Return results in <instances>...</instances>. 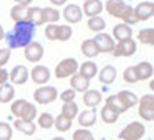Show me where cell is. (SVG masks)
I'll return each instance as SVG.
<instances>
[{
    "label": "cell",
    "instance_id": "f546056e",
    "mask_svg": "<svg viewBox=\"0 0 154 140\" xmlns=\"http://www.w3.org/2000/svg\"><path fill=\"white\" fill-rule=\"evenodd\" d=\"M138 41L144 45L153 47L154 45V29L153 28L142 29L140 32L138 33Z\"/></svg>",
    "mask_w": 154,
    "mask_h": 140
},
{
    "label": "cell",
    "instance_id": "bcb514c9",
    "mask_svg": "<svg viewBox=\"0 0 154 140\" xmlns=\"http://www.w3.org/2000/svg\"><path fill=\"white\" fill-rule=\"evenodd\" d=\"M4 36H6V33H4V29H3V26L0 25V41L4 38Z\"/></svg>",
    "mask_w": 154,
    "mask_h": 140
},
{
    "label": "cell",
    "instance_id": "b9f144b4",
    "mask_svg": "<svg viewBox=\"0 0 154 140\" xmlns=\"http://www.w3.org/2000/svg\"><path fill=\"white\" fill-rule=\"evenodd\" d=\"M59 98H61V100L63 103L74 102V99H76V91L72 89V88H67V89H65L61 95H59Z\"/></svg>",
    "mask_w": 154,
    "mask_h": 140
},
{
    "label": "cell",
    "instance_id": "60d3db41",
    "mask_svg": "<svg viewBox=\"0 0 154 140\" xmlns=\"http://www.w3.org/2000/svg\"><path fill=\"white\" fill-rule=\"evenodd\" d=\"M122 78H124L125 83L128 84H135L138 83V76H136V70H135V66H128L124 70L122 73Z\"/></svg>",
    "mask_w": 154,
    "mask_h": 140
},
{
    "label": "cell",
    "instance_id": "7a4b0ae2",
    "mask_svg": "<svg viewBox=\"0 0 154 140\" xmlns=\"http://www.w3.org/2000/svg\"><path fill=\"white\" fill-rule=\"evenodd\" d=\"M11 113L19 120L35 121L37 117V107L26 99H17L11 103Z\"/></svg>",
    "mask_w": 154,
    "mask_h": 140
},
{
    "label": "cell",
    "instance_id": "277c9868",
    "mask_svg": "<svg viewBox=\"0 0 154 140\" xmlns=\"http://www.w3.org/2000/svg\"><path fill=\"white\" fill-rule=\"evenodd\" d=\"M146 133V126L140 121H132L125 125L119 133L120 140H140Z\"/></svg>",
    "mask_w": 154,
    "mask_h": 140
},
{
    "label": "cell",
    "instance_id": "484cf974",
    "mask_svg": "<svg viewBox=\"0 0 154 140\" xmlns=\"http://www.w3.org/2000/svg\"><path fill=\"white\" fill-rule=\"evenodd\" d=\"M117 96H119L120 102L122 103V106H124L127 110L131 107H134V106L138 105V96L135 95L134 92H131V91H128V89H124V91H120L119 93H117Z\"/></svg>",
    "mask_w": 154,
    "mask_h": 140
},
{
    "label": "cell",
    "instance_id": "f907efd6",
    "mask_svg": "<svg viewBox=\"0 0 154 140\" xmlns=\"http://www.w3.org/2000/svg\"><path fill=\"white\" fill-rule=\"evenodd\" d=\"M14 2H15V3H17V0H14Z\"/></svg>",
    "mask_w": 154,
    "mask_h": 140
},
{
    "label": "cell",
    "instance_id": "8fae6325",
    "mask_svg": "<svg viewBox=\"0 0 154 140\" xmlns=\"http://www.w3.org/2000/svg\"><path fill=\"white\" fill-rule=\"evenodd\" d=\"M29 77L32 78V81L37 85H45L51 78V72L47 66L43 65H36L32 69V72L29 73Z\"/></svg>",
    "mask_w": 154,
    "mask_h": 140
},
{
    "label": "cell",
    "instance_id": "30bf717a",
    "mask_svg": "<svg viewBox=\"0 0 154 140\" xmlns=\"http://www.w3.org/2000/svg\"><path fill=\"white\" fill-rule=\"evenodd\" d=\"M96 43V47L99 50V54H112V51L114 50L116 40L109 35V33H96V36L94 37Z\"/></svg>",
    "mask_w": 154,
    "mask_h": 140
},
{
    "label": "cell",
    "instance_id": "4316f807",
    "mask_svg": "<svg viewBox=\"0 0 154 140\" xmlns=\"http://www.w3.org/2000/svg\"><path fill=\"white\" fill-rule=\"evenodd\" d=\"M14 128H15L17 131L25 133L26 136H32V135H35V132H36L35 122L33 121H23V120H19V118H17L15 121H14Z\"/></svg>",
    "mask_w": 154,
    "mask_h": 140
},
{
    "label": "cell",
    "instance_id": "681fc988",
    "mask_svg": "<svg viewBox=\"0 0 154 140\" xmlns=\"http://www.w3.org/2000/svg\"><path fill=\"white\" fill-rule=\"evenodd\" d=\"M36 140H42V139H36Z\"/></svg>",
    "mask_w": 154,
    "mask_h": 140
},
{
    "label": "cell",
    "instance_id": "4fadbf2b",
    "mask_svg": "<svg viewBox=\"0 0 154 140\" xmlns=\"http://www.w3.org/2000/svg\"><path fill=\"white\" fill-rule=\"evenodd\" d=\"M135 17L138 19V22L140 21H147L154 15V3L147 0V2H142L134 8Z\"/></svg>",
    "mask_w": 154,
    "mask_h": 140
},
{
    "label": "cell",
    "instance_id": "e575fe53",
    "mask_svg": "<svg viewBox=\"0 0 154 140\" xmlns=\"http://www.w3.org/2000/svg\"><path fill=\"white\" fill-rule=\"evenodd\" d=\"M54 126L59 132H67L72 128V120L66 118L63 114H59L57 118H54Z\"/></svg>",
    "mask_w": 154,
    "mask_h": 140
},
{
    "label": "cell",
    "instance_id": "f1b7e54d",
    "mask_svg": "<svg viewBox=\"0 0 154 140\" xmlns=\"http://www.w3.org/2000/svg\"><path fill=\"white\" fill-rule=\"evenodd\" d=\"M87 25H88V29H90L91 32L100 33V32H103L106 28V21L102 18V17L96 15V17H91V18L88 19Z\"/></svg>",
    "mask_w": 154,
    "mask_h": 140
},
{
    "label": "cell",
    "instance_id": "1f68e13d",
    "mask_svg": "<svg viewBox=\"0 0 154 140\" xmlns=\"http://www.w3.org/2000/svg\"><path fill=\"white\" fill-rule=\"evenodd\" d=\"M119 115L117 113L114 111V110H112V108L109 107V106H103L102 108H100V118H102V121L105 122V124H114V122H117V120H119Z\"/></svg>",
    "mask_w": 154,
    "mask_h": 140
},
{
    "label": "cell",
    "instance_id": "5bb4252c",
    "mask_svg": "<svg viewBox=\"0 0 154 140\" xmlns=\"http://www.w3.org/2000/svg\"><path fill=\"white\" fill-rule=\"evenodd\" d=\"M28 78H29V70L23 65L14 66L11 73H10V81L14 85H23V84H26Z\"/></svg>",
    "mask_w": 154,
    "mask_h": 140
},
{
    "label": "cell",
    "instance_id": "4dcf8cb0",
    "mask_svg": "<svg viewBox=\"0 0 154 140\" xmlns=\"http://www.w3.org/2000/svg\"><path fill=\"white\" fill-rule=\"evenodd\" d=\"M106 106H109L112 110H114L117 114H122V113L127 111V108L122 106V103L120 102L119 96H117V93H114V95H110L106 98Z\"/></svg>",
    "mask_w": 154,
    "mask_h": 140
},
{
    "label": "cell",
    "instance_id": "9a60e30c",
    "mask_svg": "<svg viewBox=\"0 0 154 140\" xmlns=\"http://www.w3.org/2000/svg\"><path fill=\"white\" fill-rule=\"evenodd\" d=\"M10 17L15 22H22V21H30V6H21L15 4L10 11Z\"/></svg>",
    "mask_w": 154,
    "mask_h": 140
},
{
    "label": "cell",
    "instance_id": "ee69618b",
    "mask_svg": "<svg viewBox=\"0 0 154 140\" xmlns=\"http://www.w3.org/2000/svg\"><path fill=\"white\" fill-rule=\"evenodd\" d=\"M8 80H10V73L4 67H0V85H2V84H6Z\"/></svg>",
    "mask_w": 154,
    "mask_h": 140
},
{
    "label": "cell",
    "instance_id": "ffe728a7",
    "mask_svg": "<svg viewBox=\"0 0 154 140\" xmlns=\"http://www.w3.org/2000/svg\"><path fill=\"white\" fill-rule=\"evenodd\" d=\"M98 78H99V81L102 84L110 85V84H113L116 81V78H117V70H116V67L113 66V65H106V66H103L102 69H100Z\"/></svg>",
    "mask_w": 154,
    "mask_h": 140
},
{
    "label": "cell",
    "instance_id": "d6a6232c",
    "mask_svg": "<svg viewBox=\"0 0 154 140\" xmlns=\"http://www.w3.org/2000/svg\"><path fill=\"white\" fill-rule=\"evenodd\" d=\"M43 18H44L45 23H57L61 15H59V11L55 10L54 7H44L43 8Z\"/></svg>",
    "mask_w": 154,
    "mask_h": 140
},
{
    "label": "cell",
    "instance_id": "44dd1931",
    "mask_svg": "<svg viewBox=\"0 0 154 140\" xmlns=\"http://www.w3.org/2000/svg\"><path fill=\"white\" fill-rule=\"evenodd\" d=\"M112 37L114 38V40H117V41H122V40L131 38L132 37V28L124 22L117 23V25L113 28Z\"/></svg>",
    "mask_w": 154,
    "mask_h": 140
},
{
    "label": "cell",
    "instance_id": "7c38bea8",
    "mask_svg": "<svg viewBox=\"0 0 154 140\" xmlns=\"http://www.w3.org/2000/svg\"><path fill=\"white\" fill-rule=\"evenodd\" d=\"M63 14V18L67 23H79L81 22V19H83V10H81L80 6H77V4H66L62 11Z\"/></svg>",
    "mask_w": 154,
    "mask_h": 140
},
{
    "label": "cell",
    "instance_id": "d590c367",
    "mask_svg": "<svg viewBox=\"0 0 154 140\" xmlns=\"http://www.w3.org/2000/svg\"><path fill=\"white\" fill-rule=\"evenodd\" d=\"M30 22L35 26L44 25V18H43V8L42 7H30Z\"/></svg>",
    "mask_w": 154,
    "mask_h": 140
},
{
    "label": "cell",
    "instance_id": "d4e9b609",
    "mask_svg": "<svg viewBox=\"0 0 154 140\" xmlns=\"http://www.w3.org/2000/svg\"><path fill=\"white\" fill-rule=\"evenodd\" d=\"M77 73L81 74V76L85 77V78L91 80L98 74V66H96V63L92 61H85L84 63L79 65V72H77Z\"/></svg>",
    "mask_w": 154,
    "mask_h": 140
},
{
    "label": "cell",
    "instance_id": "f35d334b",
    "mask_svg": "<svg viewBox=\"0 0 154 140\" xmlns=\"http://www.w3.org/2000/svg\"><path fill=\"white\" fill-rule=\"evenodd\" d=\"M72 139L73 140H95V137H94V135L87 128H80V129H76L73 132Z\"/></svg>",
    "mask_w": 154,
    "mask_h": 140
},
{
    "label": "cell",
    "instance_id": "7bdbcfd3",
    "mask_svg": "<svg viewBox=\"0 0 154 140\" xmlns=\"http://www.w3.org/2000/svg\"><path fill=\"white\" fill-rule=\"evenodd\" d=\"M10 58H11V50L10 48H0V67L6 66Z\"/></svg>",
    "mask_w": 154,
    "mask_h": 140
},
{
    "label": "cell",
    "instance_id": "d6986e66",
    "mask_svg": "<svg viewBox=\"0 0 154 140\" xmlns=\"http://www.w3.org/2000/svg\"><path fill=\"white\" fill-rule=\"evenodd\" d=\"M135 70H136V76H138V81H144V80L151 78L154 73L153 65L147 61H142L139 63L135 65Z\"/></svg>",
    "mask_w": 154,
    "mask_h": 140
},
{
    "label": "cell",
    "instance_id": "3957f363",
    "mask_svg": "<svg viewBox=\"0 0 154 140\" xmlns=\"http://www.w3.org/2000/svg\"><path fill=\"white\" fill-rule=\"evenodd\" d=\"M44 35L50 41H69L73 35V29L69 25H57L47 23L44 29Z\"/></svg>",
    "mask_w": 154,
    "mask_h": 140
},
{
    "label": "cell",
    "instance_id": "ba28073f",
    "mask_svg": "<svg viewBox=\"0 0 154 140\" xmlns=\"http://www.w3.org/2000/svg\"><path fill=\"white\" fill-rule=\"evenodd\" d=\"M136 52V41L134 38H127L122 41H117L114 45V50L112 51V55L116 58L120 56H132Z\"/></svg>",
    "mask_w": 154,
    "mask_h": 140
},
{
    "label": "cell",
    "instance_id": "8d00e7d4",
    "mask_svg": "<svg viewBox=\"0 0 154 140\" xmlns=\"http://www.w3.org/2000/svg\"><path fill=\"white\" fill-rule=\"evenodd\" d=\"M124 23H127V25L132 26L135 25V23H138V19H136V17H135V13H134V7L129 6V4H127V7H125L124 13H122L121 18H120Z\"/></svg>",
    "mask_w": 154,
    "mask_h": 140
},
{
    "label": "cell",
    "instance_id": "8992f818",
    "mask_svg": "<svg viewBox=\"0 0 154 140\" xmlns=\"http://www.w3.org/2000/svg\"><path fill=\"white\" fill-rule=\"evenodd\" d=\"M77 72H79V62H77L74 58H66V59H62V61L55 66L54 74L57 78L62 80V78L72 77L73 74H76Z\"/></svg>",
    "mask_w": 154,
    "mask_h": 140
},
{
    "label": "cell",
    "instance_id": "83f0119b",
    "mask_svg": "<svg viewBox=\"0 0 154 140\" xmlns=\"http://www.w3.org/2000/svg\"><path fill=\"white\" fill-rule=\"evenodd\" d=\"M15 96V89L13 84H2L0 85V103H10L13 102Z\"/></svg>",
    "mask_w": 154,
    "mask_h": 140
},
{
    "label": "cell",
    "instance_id": "5b68a950",
    "mask_svg": "<svg viewBox=\"0 0 154 140\" xmlns=\"http://www.w3.org/2000/svg\"><path fill=\"white\" fill-rule=\"evenodd\" d=\"M138 114L146 122L154 120V95L146 93L140 99H138Z\"/></svg>",
    "mask_w": 154,
    "mask_h": 140
},
{
    "label": "cell",
    "instance_id": "ab89813d",
    "mask_svg": "<svg viewBox=\"0 0 154 140\" xmlns=\"http://www.w3.org/2000/svg\"><path fill=\"white\" fill-rule=\"evenodd\" d=\"M13 139V128L8 122L0 121V140H11Z\"/></svg>",
    "mask_w": 154,
    "mask_h": 140
},
{
    "label": "cell",
    "instance_id": "52a82bcc",
    "mask_svg": "<svg viewBox=\"0 0 154 140\" xmlns=\"http://www.w3.org/2000/svg\"><path fill=\"white\" fill-rule=\"evenodd\" d=\"M57 98H58V91L55 87L51 85H40L33 92V99L38 105H50Z\"/></svg>",
    "mask_w": 154,
    "mask_h": 140
},
{
    "label": "cell",
    "instance_id": "7dc6e473",
    "mask_svg": "<svg viewBox=\"0 0 154 140\" xmlns=\"http://www.w3.org/2000/svg\"><path fill=\"white\" fill-rule=\"evenodd\" d=\"M149 87H150V89H151V91H154V80H151V81H150V84H149Z\"/></svg>",
    "mask_w": 154,
    "mask_h": 140
},
{
    "label": "cell",
    "instance_id": "f6af8a7d",
    "mask_svg": "<svg viewBox=\"0 0 154 140\" xmlns=\"http://www.w3.org/2000/svg\"><path fill=\"white\" fill-rule=\"evenodd\" d=\"M67 0H50V3L54 6H65Z\"/></svg>",
    "mask_w": 154,
    "mask_h": 140
},
{
    "label": "cell",
    "instance_id": "cb8c5ba5",
    "mask_svg": "<svg viewBox=\"0 0 154 140\" xmlns=\"http://www.w3.org/2000/svg\"><path fill=\"white\" fill-rule=\"evenodd\" d=\"M81 54L84 55L85 58H95L99 55V50L96 47V43L94 38H87L81 43Z\"/></svg>",
    "mask_w": 154,
    "mask_h": 140
},
{
    "label": "cell",
    "instance_id": "e0dca14e",
    "mask_svg": "<svg viewBox=\"0 0 154 140\" xmlns=\"http://www.w3.org/2000/svg\"><path fill=\"white\" fill-rule=\"evenodd\" d=\"M81 10H83V14H85L88 18L96 17L103 11V3L102 0H84Z\"/></svg>",
    "mask_w": 154,
    "mask_h": 140
},
{
    "label": "cell",
    "instance_id": "c3c4849f",
    "mask_svg": "<svg viewBox=\"0 0 154 140\" xmlns=\"http://www.w3.org/2000/svg\"><path fill=\"white\" fill-rule=\"evenodd\" d=\"M51 140H66V139H63V137H59V136H57V137H54V139H51Z\"/></svg>",
    "mask_w": 154,
    "mask_h": 140
},
{
    "label": "cell",
    "instance_id": "ac0fdd59",
    "mask_svg": "<svg viewBox=\"0 0 154 140\" xmlns=\"http://www.w3.org/2000/svg\"><path fill=\"white\" fill-rule=\"evenodd\" d=\"M102 102V93L96 89H87L83 92V103L90 108H95Z\"/></svg>",
    "mask_w": 154,
    "mask_h": 140
},
{
    "label": "cell",
    "instance_id": "836d02e7",
    "mask_svg": "<svg viewBox=\"0 0 154 140\" xmlns=\"http://www.w3.org/2000/svg\"><path fill=\"white\" fill-rule=\"evenodd\" d=\"M61 114H63L66 118H69V120L73 121L74 118L77 117V114H79V106H77L74 102L63 103V105H62V108H61Z\"/></svg>",
    "mask_w": 154,
    "mask_h": 140
},
{
    "label": "cell",
    "instance_id": "2e32d148",
    "mask_svg": "<svg viewBox=\"0 0 154 140\" xmlns=\"http://www.w3.org/2000/svg\"><path fill=\"white\" fill-rule=\"evenodd\" d=\"M103 7L106 8V11H107L109 15L120 19L122 13H124L125 7H127V3H125L124 0H107V2L103 4Z\"/></svg>",
    "mask_w": 154,
    "mask_h": 140
},
{
    "label": "cell",
    "instance_id": "6da1fadb",
    "mask_svg": "<svg viewBox=\"0 0 154 140\" xmlns=\"http://www.w3.org/2000/svg\"><path fill=\"white\" fill-rule=\"evenodd\" d=\"M35 29L36 26L30 21L15 22L13 29L4 36L8 48L10 50H13V48H25L29 43L33 41Z\"/></svg>",
    "mask_w": 154,
    "mask_h": 140
},
{
    "label": "cell",
    "instance_id": "603a6c76",
    "mask_svg": "<svg viewBox=\"0 0 154 140\" xmlns=\"http://www.w3.org/2000/svg\"><path fill=\"white\" fill-rule=\"evenodd\" d=\"M77 121H79V125L81 128H91L92 125H95L96 122V113L94 111L92 108L90 110H84L80 114H77Z\"/></svg>",
    "mask_w": 154,
    "mask_h": 140
},
{
    "label": "cell",
    "instance_id": "74e56055",
    "mask_svg": "<svg viewBox=\"0 0 154 140\" xmlns=\"http://www.w3.org/2000/svg\"><path fill=\"white\" fill-rule=\"evenodd\" d=\"M37 125L42 129H50V128L54 126V117L50 113H43V114L38 115L37 118Z\"/></svg>",
    "mask_w": 154,
    "mask_h": 140
},
{
    "label": "cell",
    "instance_id": "7402d4cb",
    "mask_svg": "<svg viewBox=\"0 0 154 140\" xmlns=\"http://www.w3.org/2000/svg\"><path fill=\"white\" fill-rule=\"evenodd\" d=\"M70 88L74 89L76 92H85L87 89H90V80L83 77L81 74L76 73L70 77Z\"/></svg>",
    "mask_w": 154,
    "mask_h": 140
},
{
    "label": "cell",
    "instance_id": "9c48e42d",
    "mask_svg": "<svg viewBox=\"0 0 154 140\" xmlns=\"http://www.w3.org/2000/svg\"><path fill=\"white\" fill-rule=\"evenodd\" d=\"M23 55H25V59L28 62L37 63L44 56V48H43V45L38 41H30L23 48Z\"/></svg>",
    "mask_w": 154,
    "mask_h": 140
}]
</instances>
